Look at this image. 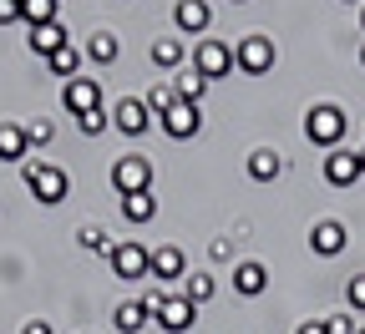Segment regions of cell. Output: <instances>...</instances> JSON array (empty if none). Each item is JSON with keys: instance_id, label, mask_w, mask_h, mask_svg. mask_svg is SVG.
Listing matches in <instances>:
<instances>
[{"instance_id": "cell-1", "label": "cell", "mask_w": 365, "mask_h": 334, "mask_svg": "<svg viewBox=\"0 0 365 334\" xmlns=\"http://www.w3.org/2000/svg\"><path fill=\"white\" fill-rule=\"evenodd\" d=\"M26 187H31V198L36 203H46V208H51V203H61L66 193H71V177L61 172V167H51V162H41V157H26Z\"/></svg>"}, {"instance_id": "cell-2", "label": "cell", "mask_w": 365, "mask_h": 334, "mask_svg": "<svg viewBox=\"0 0 365 334\" xmlns=\"http://www.w3.org/2000/svg\"><path fill=\"white\" fill-rule=\"evenodd\" d=\"M345 127H350V117L335 107V102H319V107H309V117H304V137L314 142V147H340V137H345Z\"/></svg>"}, {"instance_id": "cell-3", "label": "cell", "mask_w": 365, "mask_h": 334, "mask_svg": "<svg viewBox=\"0 0 365 334\" xmlns=\"http://www.w3.org/2000/svg\"><path fill=\"white\" fill-rule=\"evenodd\" d=\"M112 187L127 198V193H153V162L143 157V152H127V157H117V167H112Z\"/></svg>"}, {"instance_id": "cell-4", "label": "cell", "mask_w": 365, "mask_h": 334, "mask_svg": "<svg viewBox=\"0 0 365 334\" xmlns=\"http://www.w3.org/2000/svg\"><path fill=\"white\" fill-rule=\"evenodd\" d=\"M234 61H239V71H249V76H264L274 61H279V51H274V41L269 36H244L239 41V51H234Z\"/></svg>"}, {"instance_id": "cell-5", "label": "cell", "mask_w": 365, "mask_h": 334, "mask_svg": "<svg viewBox=\"0 0 365 334\" xmlns=\"http://www.w3.org/2000/svg\"><path fill=\"white\" fill-rule=\"evenodd\" d=\"M239 61H234V51H228L223 41H203L198 46V56H193V71L203 76V81H218V76H228Z\"/></svg>"}, {"instance_id": "cell-6", "label": "cell", "mask_w": 365, "mask_h": 334, "mask_svg": "<svg viewBox=\"0 0 365 334\" xmlns=\"http://www.w3.org/2000/svg\"><path fill=\"white\" fill-rule=\"evenodd\" d=\"M163 132H168L173 142H188V137H198V132H203L198 102H173V107L163 112Z\"/></svg>"}, {"instance_id": "cell-7", "label": "cell", "mask_w": 365, "mask_h": 334, "mask_svg": "<svg viewBox=\"0 0 365 334\" xmlns=\"http://www.w3.org/2000/svg\"><path fill=\"white\" fill-rule=\"evenodd\" d=\"M112 273L117 278H148V263H153V254L143 249V244H132V238H127V244H112Z\"/></svg>"}, {"instance_id": "cell-8", "label": "cell", "mask_w": 365, "mask_h": 334, "mask_svg": "<svg viewBox=\"0 0 365 334\" xmlns=\"http://www.w3.org/2000/svg\"><path fill=\"white\" fill-rule=\"evenodd\" d=\"M193 324H198V304L182 299V294H168V304L158 309V329L163 334H188Z\"/></svg>"}, {"instance_id": "cell-9", "label": "cell", "mask_w": 365, "mask_h": 334, "mask_svg": "<svg viewBox=\"0 0 365 334\" xmlns=\"http://www.w3.org/2000/svg\"><path fill=\"white\" fill-rule=\"evenodd\" d=\"M112 122H117V132H127V137H143L148 122H153V112H148L143 97H122V102L112 107Z\"/></svg>"}, {"instance_id": "cell-10", "label": "cell", "mask_w": 365, "mask_h": 334, "mask_svg": "<svg viewBox=\"0 0 365 334\" xmlns=\"http://www.w3.org/2000/svg\"><path fill=\"white\" fill-rule=\"evenodd\" d=\"M345 238H350V233H345V223L325 218V223H314V228H309V249H314L319 259H335V254L345 249Z\"/></svg>"}, {"instance_id": "cell-11", "label": "cell", "mask_w": 365, "mask_h": 334, "mask_svg": "<svg viewBox=\"0 0 365 334\" xmlns=\"http://www.w3.org/2000/svg\"><path fill=\"white\" fill-rule=\"evenodd\" d=\"M97 107H102V86L91 81V76H76V81H66V112L86 117V112H97Z\"/></svg>"}, {"instance_id": "cell-12", "label": "cell", "mask_w": 365, "mask_h": 334, "mask_svg": "<svg viewBox=\"0 0 365 334\" xmlns=\"http://www.w3.org/2000/svg\"><path fill=\"white\" fill-rule=\"evenodd\" d=\"M148 278H158V283H173V278H188V259H182V249H158L153 254V263H148Z\"/></svg>"}, {"instance_id": "cell-13", "label": "cell", "mask_w": 365, "mask_h": 334, "mask_svg": "<svg viewBox=\"0 0 365 334\" xmlns=\"http://www.w3.org/2000/svg\"><path fill=\"white\" fill-rule=\"evenodd\" d=\"M173 21H178L182 36H203L208 21H213V11L203 6V0H178V6H173Z\"/></svg>"}, {"instance_id": "cell-14", "label": "cell", "mask_w": 365, "mask_h": 334, "mask_svg": "<svg viewBox=\"0 0 365 334\" xmlns=\"http://www.w3.org/2000/svg\"><path fill=\"white\" fill-rule=\"evenodd\" d=\"M355 177H360V157L345 152V147H335V152L325 157V182H330V187H350Z\"/></svg>"}, {"instance_id": "cell-15", "label": "cell", "mask_w": 365, "mask_h": 334, "mask_svg": "<svg viewBox=\"0 0 365 334\" xmlns=\"http://www.w3.org/2000/svg\"><path fill=\"white\" fill-rule=\"evenodd\" d=\"M61 46H66V26H61V21L31 26V51H36V56H56Z\"/></svg>"}, {"instance_id": "cell-16", "label": "cell", "mask_w": 365, "mask_h": 334, "mask_svg": "<svg viewBox=\"0 0 365 334\" xmlns=\"http://www.w3.org/2000/svg\"><path fill=\"white\" fill-rule=\"evenodd\" d=\"M234 289H239L244 299H259V294L269 289V268H264V263H239V268H234Z\"/></svg>"}, {"instance_id": "cell-17", "label": "cell", "mask_w": 365, "mask_h": 334, "mask_svg": "<svg viewBox=\"0 0 365 334\" xmlns=\"http://www.w3.org/2000/svg\"><path fill=\"white\" fill-rule=\"evenodd\" d=\"M279 172H284V157L274 152V147H259V152H249V177H254V182H274Z\"/></svg>"}, {"instance_id": "cell-18", "label": "cell", "mask_w": 365, "mask_h": 334, "mask_svg": "<svg viewBox=\"0 0 365 334\" xmlns=\"http://www.w3.org/2000/svg\"><path fill=\"white\" fill-rule=\"evenodd\" d=\"M26 127H16V122H0V162H21L26 157Z\"/></svg>"}, {"instance_id": "cell-19", "label": "cell", "mask_w": 365, "mask_h": 334, "mask_svg": "<svg viewBox=\"0 0 365 334\" xmlns=\"http://www.w3.org/2000/svg\"><path fill=\"white\" fill-rule=\"evenodd\" d=\"M122 218L127 223H153L158 218V198L153 193H127L122 198Z\"/></svg>"}, {"instance_id": "cell-20", "label": "cell", "mask_w": 365, "mask_h": 334, "mask_svg": "<svg viewBox=\"0 0 365 334\" xmlns=\"http://www.w3.org/2000/svg\"><path fill=\"white\" fill-rule=\"evenodd\" d=\"M117 51H122V41H117L112 31H97V36L86 41V61H97V66H112Z\"/></svg>"}, {"instance_id": "cell-21", "label": "cell", "mask_w": 365, "mask_h": 334, "mask_svg": "<svg viewBox=\"0 0 365 334\" xmlns=\"http://www.w3.org/2000/svg\"><path fill=\"white\" fill-rule=\"evenodd\" d=\"M46 66H51V76H66V81H76V71H81V51L66 41L56 56H46Z\"/></svg>"}, {"instance_id": "cell-22", "label": "cell", "mask_w": 365, "mask_h": 334, "mask_svg": "<svg viewBox=\"0 0 365 334\" xmlns=\"http://www.w3.org/2000/svg\"><path fill=\"white\" fill-rule=\"evenodd\" d=\"M56 6L61 0H21V21L26 26H46V21H56Z\"/></svg>"}, {"instance_id": "cell-23", "label": "cell", "mask_w": 365, "mask_h": 334, "mask_svg": "<svg viewBox=\"0 0 365 334\" xmlns=\"http://www.w3.org/2000/svg\"><path fill=\"white\" fill-rule=\"evenodd\" d=\"M112 324H117L122 334H137V329H143V324H148V309H143V304H137V299H132V304H117V314H112Z\"/></svg>"}, {"instance_id": "cell-24", "label": "cell", "mask_w": 365, "mask_h": 334, "mask_svg": "<svg viewBox=\"0 0 365 334\" xmlns=\"http://www.w3.org/2000/svg\"><path fill=\"white\" fill-rule=\"evenodd\" d=\"M182 51H188V46H182V41H178V36H163V41H158V46H153V61H158V66H163V71H173V66H178V61H182Z\"/></svg>"}, {"instance_id": "cell-25", "label": "cell", "mask_w": 365, "mask_h": 334, "mask_svg": "<svg viewBox=\"0 0 365 334\" xmlns=\"http://www.w3.org/2000/svg\"><path fill=\"white\" fill-rule=\"evenodd\" d=\"M182 299L208 304L213 299V273H188V278H182Z\"/></svg>"}, {"instance_id": "cell-26", "label": "cell", "mask_w": 365, "mask_h": 334, "mask_svg": "<svg viewBox=\"0 0 365 334\" xmlns=\"http://www.w3.org/2000/svg\"><path fill=\"white\" fill-rule=\"evenodd\" d=\"M173 91H178V102H198L203 91H208V81H203L198 71H182V76L173 81Z\"/></svg>"}, {"instance_id": "cell-27", "label": "cell", "mask_w": 365, "mask_h": 334, "mask_svg": "<svg viewBox=\"0 0 365 334\" xmlns=\"http://www.w3.org/2000/svg\"><path fill=\"white\" fill-rule=\"evenodd\" d=\"M76 238H81V249H86V254H112L107 233H102L97 223H81V233H76Z\"/></svg>"}, {"instance_id": "cell-28", "label": "cell", "mask_w": 365, "mask_h": 334, "mask_svg": "<svg viewBox=\"0 0 365 334\" xmlns=\"http://www.w3.org/2000/svg\"><path fill=\"white\" fill-rule=\"evenodd\" d=\"M173 102H178V91H173L168 81H158V86L148 91V112H153V117H163V112H168Z\"/></svg>"}, {"instance_id": "cell-29", "label": "cell", "mask_w": 365, "mask_h": 334, "mask_svg": "<svg viewBox=\"0 0 365 334\" xmlns=\"http://www.w3.org/2000/svg\"><path fill=\"white\" fill-rule=\"evenodd\" d=\"M345 299H350V309H360V314H365V273H355V278L345 283Z\"/></svg>"}, {"instance_id": "cell-30", "label": "cell", "mask_w": 365, "mask_h": 334, "mask_svg": "<svg viewBox=\"0 0 365 334\" xmlns=\"http://www.w3.org/2000/svg\"><path fill=\"white\" fill-rule=\"evenodd\" d=\"M76 127H81L86 137H97V132L107 127V112H102V107H97V112H86V117H76Z\"/></svg>"}, {"instance_id": "cell-31", "label": "cell", "mask_w": 365, "mask_h": 334, "mask_svg": "<svg viewBox=\"0 0 365 334\" xmlns=\"http://www.w3.org/2000/svg\"><path fill=\"white\" fill-rule=\"evenodd\" d=\"M325 329H330V334H360V324H355L350 314H330V319H325Z\"/></svg>"}, {"instance_id": "cell-32", "label": "cell", "mask_w": 365, "mask_h": 334, "mask_svg": "<svg viewBox=\"0 0 365 334\" xmlns=\"http://www.w3.org/2000/svg\"><path fill=\"white\" fill-rule=\"evenodd\" d=\"M26 142H36V147H41V142H51V122H26Z\"/></svg>"}, {"instance_id": "cell-33", "label": "cell", "mask_w": 365, "mask_h": 334, "mask_svg": "<svg viewBox=\"0 0 365 334\" xmlns=\"http://www.w3.org/2000/svg\"><path fill=\"white\" fill-rule=\"evenodd\" d=\"M137 304H143V309H148V319H158V309L168 304V294H163V289H148V294H143V299H137Z\"/></svg>"}, {"instance_id": "cell-34", "label": "cell", "mask_w": 365, "mask_h": 334, "mask_svg": "<svg viewBox=\"0 0 365 334\" xmlns=\"http://www.w3.org/2000/svg\"><path fill=\"white\" fill-rule=\"evenodd\" d=\"M21 21V0H0V26H11Z\"/></svg>"}, {"instance_id": "cell-35", "label": "cell", "mask_w": 365, "mask_h": 334, "mask_svg": "<svg viewBox=\"0 0 365 334\" xmlns=\"http://www.w3.org/2000/svg\"><path fill=\"white\" fill-rule=\"evenodd\" d=\"M294 334H330V329H325V319H304Z\"/></svg>"}, {"instance_id": "cell-36", "label": "cell", "mask_w": 365, "mask_h": 334, "mask_svg": "<svg viewBox=\"0 0 365 334\" xmlns=\"http://www.w3.org/2000/svg\"><path fill=\"white\" fill-rule=\"evenodd\" d=\"M228 249H234V238H213V249H208V254H213V259H228Z\"/></svg>"}, {"instance_id": "cell-37", "label": "cell", "mask_w": 365, "mask_h": 334, "mask_svg": "<svg viewBox=\"0 0 365 334\" xmlns=\"http://www.w3.org/2000/svg\"><path fill=\"white\" fill-rule=\"evenodd\" d=\"M21 334H51V324H46V319H26V329Z\"/></svg>"}, {"instance_id": "cell-38", "label": "cell", "mask_w": 365, "mask_h": 334, "mask_svg": "<svg viewBox=\"0 0 365 334\" xmlns=\"http://www.w3.org/2000/svg\"><path fill=\"white\" fill-rule=\"evenodd\" d=\"M355 157H360V177H365V147H360V152H355Z\"/></svg>"}, {"instance_id": "cell-39", "label": "cell", "mask_w": 365, "mask_h": 334, "mask_svg": "<svg viewBox=\"0 0 365 334\" xmlns=\"http://www.w3.org/2000/svg\"><path fill=\"white\" fill-rule=\"evenodd\" d=\"M234 6H244V0H234Z\"/></svg>"}, {"instance_id": "cell-40", "label": "cell", "mask_w": 365, "mask_h": 334, "mask_svg": "<svg viewBox=\"0 0 365 334\" xmlns=\"http://www.w3.org/2000/svg\"><path fill=\"white\" fill-rule=\"evenodd\" d=\"M360 61H365V51H360Z\"/></svg>"}, {"instance_id": "cell-41", "label": "cell", "mask_w": 365, "mask_h": 334, "mask_svg": "<svg viewBox=\"0 0 365 334\" xmlns=\"http://www.w3.org/2000/svg\"><path fill=\"white\" fill-rule=\"evenodd\" d=\"M345 6H350V0H345Z\"/></svg>"}, {"instance_id": "cell-42", "label": "cell", "mask_w": 365, "mask_h": 334, "mask_svg": "<svg viewBox=\"0 0 365 334\" xmlns=\"http://www.w3.org/2000/svg\"><path fill=\"white\" fill-rule=\"evenodd\" d=\"M360 334H365V329H360Z\"/></svg>"}, {"instance_id": "cell-43", "label": "cell", "mask_w": 365, "mask_h": 334, "mask_svg": "<svg viewBox=\"0 0 365 334\" xmlns=\"http://www.w3.org/2000/svg\"><path fill=\"white\" fill-rule=\"evenodd\" d=\"M360 21H365V16H360Z\"/></svg>"}]
</instances>
